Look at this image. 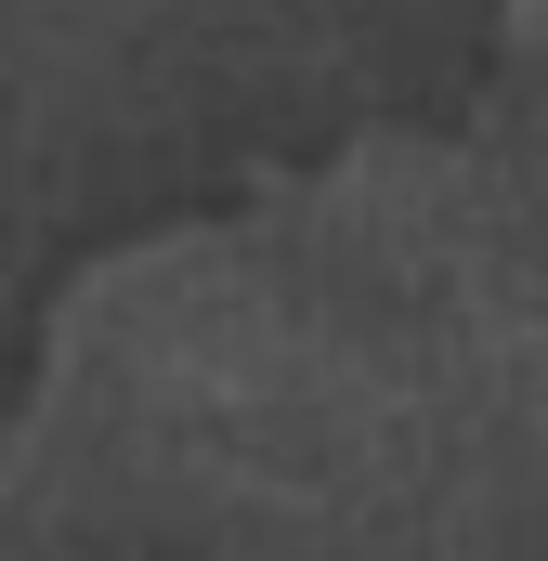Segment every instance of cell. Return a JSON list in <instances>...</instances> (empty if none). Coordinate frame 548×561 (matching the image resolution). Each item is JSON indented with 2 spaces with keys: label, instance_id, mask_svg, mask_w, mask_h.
Masks as SVG:
<instances>
[]
</instances>
